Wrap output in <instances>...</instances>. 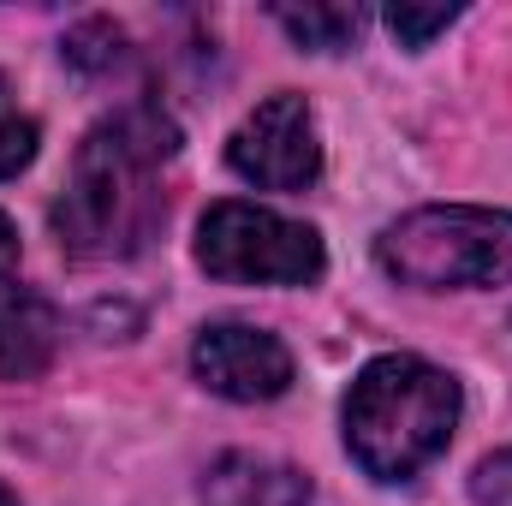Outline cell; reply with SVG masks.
<instances>
[{
	"mask_svg": "<svg viewBox=\"0 0 512 506\" xmlns=\"http://www.w3.org/2000/svg\"><path fill=\"white\" fill-rule=\"evenodd\" d=\"M179 155V126L155 102H126L72 155L66 197L54 203V233L72 256H131L167 221L161 167Z\"/></svg>",
	"mask_w": 512,
	"mask_h": 506,
	"instance_id": "obj_1",
	"label": "cell"
},
{
	"mask_svg": "<svg viewBox=\"0 0 512 506\" xmlns=\"http://www.w3.org/2000/svg\"><path fill=\"white\" fill-rule=\"evenodd\" d=\"M459 405V381L447 370L411 352H387L346 387V447L376 483H405L447 453Z\"/></svg>",
	"mask_w": 512,
	"mask_h": 506,
	"instance_id": "obj_2",
	"label": "cell"
},
{
	"mask_svg": "<svg viewBox=\"0 0 512 506\" xmlns=\"http://www.w3.org/2000/svg\"><path fill=\"white\" fill-rule=\"evenodd\" d=\"M376 262L399 286L417 292H477L512 280V215L435 203L387 221L376 239Z\"/></svg>",
	"mask_w": 512,
	"mask_h": 506,
	"instance_id": "obj_3",
	"label": "cell"
},
{
	"mask_svg": "<svg viewBox=\"0 0 512 506\" xmlns=\"http://www.w3.org/2000/svg\"><path fill=\"white\" fill-rule=\"evenodd\" d=\"M197 262L215 280H239V286H310L322 280L328 251L316 227L227 197L209 203V215L197 221Z\"/></svg>",
	"mask_w": 512,
	"mask_h": 506,
	"instance_id": "obj_4",
	"label": "cell"
},
{
	"mask_svg": "<svg viewBox=\"0 0 512 506\" xmlns=\"http://www.w3.org/2000/svg\"><path fill=\"white\" fill-rule=\"evenodd\" d=\"M227 167L256 191H310L322 179V137L310 102L292 90L256 102L245 126L227 137Z\"/></svg>",
	"mask_w": 512,
	"mask_h": 506,
	"instance_id": "obj_5",
	"label": "cell"
},
{
	"mask_svg": "<svg viewBox=\"0 0 512 506\" xmlns=\"http://www.w3.org/2000/svg\"><path fill=\"white\" fill-rule=\"evenodd\" d=\"M191 370L209 393L221 399H239V405H262V399H280L292 387V352L251 322H215L197 334L191 346Z\"/></svg>",
	"mask_w": 512,
	"mask_h": 506,
	"instance_id": "obj_6",
	"label": "cell"
},
{
	"mask_svg": "<svg viewBox=\"0 0 512 506\" xmlns=\"http://www.w3.org/2000/svg\"><path fill=\"white\" fill-rule=\"evenodd\" d=\"M60 352V316L18 274L0 280V381H36Z\"/></svg>",
	"mask_w": 512,
	"mask_h": 506,
	"instance_id": "obj_7",
	"label": "cell"
},
{
	"mask_svg": "<svg viewBox=\"0 0 512 506\" xmlns=\"http://www.w3.org/2000/svg\"><path fill=\"white\" fill-rule=\"evenodd\" d=\"M203 506H310V477L262 453H221L203 477Z\"/></svg>",
	"mask_w": 512,
	"mask_h": 506,
	"instance_id": "obj_8",
	"label": "cell"
},
{
	"mask_svg": "<svg viewBox=\"0 0 512 506\" xmlns=\"http://www.w3.org/2000/svg\"><path fill=\"white\" fill-rule=\"evenodd\" d=\"M274 24L310 54H340L364 36V6H274Z\"/></svg>",
	"mask_w": 512,
	"mask_h": 506,
	"instance_id": "obj_9",
	"label": "cell"
},
{
	"mask_svg": "<svg viewBox=\"0 0 512 506\" xmlns=\"http://www.w3.org/2000/svg\"><path fill=\"white\" fill-rule=\"evenodd\" d=\"M36 143H42V126L18 108L12 84L0 78V179H18L36 161Z\"/></svg>",
	"mask_w": 512,
	"mask_h": 506,
	"instance_id": "obj_10",
	"label": "cell"
},
{
	"mask_svg": "<svg viewBox=\"0 0 512 506\" xmlns=\"http://www.w3.org/2000/svg\"><path fill=\"white\" fill-rule=\"evenodd\" d=\"M66 60H72L78 72H114V66L126 60V36H120V24H108V18H84V24L66 36Z\"/></svg>",
	"mask_w": 512,
	"mask_h": 506,
	"instance_id": "obj_11",
	"label": "cell"
},
{
	"mask_svg": "<svg viewBox=\"0 0 512 506\" xmlns=\"http://www.w3.org/2000/svg\"><path fill=\"white\" fill-rule=\"evenodd\" d=\"M382 24L393 30L399 48H429L447 24H459V6H387Z\"/></svg>",
	"mask_w": 512,
	"mask_h": 506,
	"instance_id": "obj_12",
	"label": "cell"
},
{
	"mask_svg": "<svg viewBox=\"0 0 512 506\" xmlns=\"http://www.w3.org/2000/svg\"><path fill=\"white\" fill-rule=\"evenodd\" d=\"M471 501L477 506H512V447L489 453V459L471 471Z\"/></svg>",
	"mask_w": 512,
	"mask_h": 506,
	"instance_id": "obj_13",
	"label": "cell"
},
{
	"mask_svg": "<svg viewBox=\"0 0 512 506\" xmlns=\"http://www.w3.org/2000/svg\"><path fill=\"white\" fill-rule=\"evenodd\" d=\"M18 274V227L0 215V280H12Z\"/></svg>",
	"mask_w": 512,
	"mask_h": 506,
	"instance_id": "obj_14",
	"label": "cell"
},
{
	"mask_svg": "<svg viewBox=\"0 0 512 506\" xmlns=\"http://www.w3.org/2000/svg\"><path fill=\"white\" fill-rule=\"evenodd\" d=\"M0 506H18V495H12V489H6V483H0Z\"/></svg>",
	"mask_w": 512,
	"mask_h": 506,
	"instance_id": "obj_15",
	"label": "cell"
}]
</instances>
